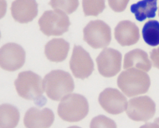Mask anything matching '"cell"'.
<instances>
[{"mask_svg": "<svg viewBox=\"0 0 159 128\" xmlns=\"http://www.w3.org/2000/svg\"><path fill=\"white\" fill-rule=\"evenodd\" d=\"M14 85L20 97L34 101L39 107L46 104L47 100L43 96V81L39 75L30 71L20 72L15 80Z\"/></svg>", "mask_w": 159, "mask_h": 128, "instance_id": "cell-1", "label": "cell"}, {"mask_svg": "<svg viewBox=\"0 0 159 128\" xmlns=\"http://www.w3.org/2000/svg\"><path fill=\"white\" fill-rule=\"evenodd\" d=\"M43 89L52 100L59 101L74 90V81L70 74L63 70L51 71L43 81Z\"/></svg>", "mask_w": 159, "mask_h": 128, "instance_id": "cell-2", "label": "cell"}, {"mask_svg": "<svg viewBox=\"0 0 159 128\" xmlns=\"http://www.w3.org/2000/svg\"><path fill=\"white\" fill-rule=\"evenodd\" d=\"M117 85L124 94L131 97L146 93L150 87V80L143 71L132 68L121 72L118 77Z\"/></svg>", "mask_w": 159, "mask_h": 128, "instance_id": "cell-3", "label": "cell"}, {"mask_svg": "<svg viewBox=\"0 0 159 128\" xmlns=\"http://www.w3.org/2000/svg\"><path fill=\"white\" fill-rule=\"evenodd\" d=\"M58 105V114L65 121L75 122L88 115L89 104L84 96L78 93L69 94L63 98Z\"/></svg>", "mask_w": 159, "mask_h": 128, "instance_id": "cell-4", "label": "cell"}, {"mask_svg": "<svg viewBox=\"0 0 159 128\" xmlns=\"http://www.w3.org/2000/svg\"><path fill=\"white\" fill-rule=\"evenodd\" d=\"M40 31L47 36H60L69 30V18L64 12L46 11L38 21Z\"/></svg>", "mask_w": 159, "mask_h": 128, "instance_id": "cell-5", "label": "cell"}, {"mask_svg": "<svg viewBox=\"0 0 159 128\" xmlns=\"http://www.w3.org/2000/svg\"><path fill=\"white\" fill-rule=\"evenodd\" d=\"M83 39L94 49L104 48L111 40V29L102 21H91L83 29Z\"/></svg>", "mask_w": 159, "mask_h": 128, "instance_id": "cell-6", "label": "cell"}, {"mask_svg": "<svg viewBox=\"0 0 159 128\" xmlns=\"http://www.w3.org/2000/svg\"><path fill=\"white\" fill-rule=\"evenodd\" d=\"M25 58V52L22 46L15 43H8L0 50V66L5 71L13 72L23 66Z\"/></svg>", "mask_w": 159, "mask_h": 128, "instance_id": "cell-7", "label": "cell"}, {"mask_svg": "<svg viewBox=\"0 0 159 128\" xmlns=\"http://www.w3.org/2000/svg\"><path fill=\"white\" fill-rule=\"evenodd\" d=\"M155 111L156 105L153 101L148 96H141L129 101L126 113L133 120L146 122L153 118Z\"/></svg>", "mask_w": 159, "mask_h": 128, "instance_id": "cell-8", "label": "cell"}, {"mask_svg": "<svg viewBox=\"0 0 159 128\" xmlns=\"http://www.w3.org/2000/svg\"><path fill=\"white\" fill-rule=\"evenodd\" d=\"M70 67L76 78H88L94 70V64L89 53L79 45H75Z\"/></svg>", "mask_w": 159, "mask_h": 128, "instance_id": "cell-9", "label": "cell"}, {"mask_svg": "<svg viewBox=\"0 0 159 128\" xmlns=\"http://www.w3.org/2000/svg\"><path fill=\"white\" fill-rule=\"evenodd\" d=\"M122 55L118 50L107 48L97 57L98 71L104 77H114L121 69Z\"/></svg>", "mask_w": 159, "mask_h": 128, "instance_id": "cell-10", "label": "cell"}, {"mask_svg": "<svg viewBox=\"0 0 159 128\" xmlns=\"http://www.w3.org/2000/svg\"><path fill=\"white\" fill-rule=\"evenodd\" d=\"M98 100L102 108L109 114H120L127 108L126 98L116 89H106L99 94Z\"/></svg>", "mask_w": 159, "mask_h": 128, "instance_id": "cell-11", "label": "cell"}, {"mask_svg": "<svg viewBox=\"0 0 159 128\" xmlns=\"http://www.w3.org/2000/svg\"><path fill=\"white\" fill-rule=\"evenodd\" d=\"M38 6L36 0H15L11 5V14L16 21L26 24L37 16Z\"/></svg>", "mask_w": 159, "mask_h": 128, "instance_id": "cell-12", "label": "cell"}, {"mask_svg": "<svg viewBox=\"0 0 159 128\" xmlns=\"http://www.w3.org/2000/svg\"><path fill=\"white\" fill-rule=\"evenodd\" d=\"M54 119V113L49 108L39 109L32 107L25 114L24 124L27 128H49Z\"/></svg>", "mask_w": 159, "mask_h": 128, "instance_id": "cell-13", "label": "cell"}, {"mask_svg": "<svg viewBox=\"0 0 159 128\" xmlns=\"http://www.w3.org/2000/svg\"><path fill=\"white\" fill-rule=\"evenodd\" d=\"M114 36L122 46H128L136 43L140 39L138 27L129 20L119 22L114 29Z\"/></svg>", "mask_w": 159, "mask_h": 128, "instance_id": "cell-14", "label": "cell"}, {"mask_svg": "<svg viewBox=\"0 0 159 128\" xmlns=\"http://www.w3.org/2000/svg\"><path fill=\"white\" fill-rule=\"evenodd\" d=\"M70 49V44L62 38L53 39L45 46L46 57L52 62H62L66 59Z\"/></svg>", "mask_w": 159, "mask_h": 128, "instance_id": "cell-15", "label": "cell"}, {"mask_svg": "<svg viewBox=\"0 0 159 128\" xmlns=\"http://www.w3.org/2000/svg\"><path fill=\"white\" fill-rule=\"evenodd\" d=\"M152 67L147 53L143 50L136 49L127 53L124 56V68H134L148 72Z\"/></svg>", "mask_w": 159, "mask_h": 128, "instance_id": "cell-16", "label": "cell"}, {"mask_svg": "<svg viewBox=\"0 0 159 128\" xmlns=\"http://www.w3.org/2000/svg\"><path fill=\"white\" fill-rule=\"evenodd\" d=\"M157 0H142L132 4L130 11L135 14V19L143 22L147 18H153L156 16Z\"/></svg>", "mask_w": 159, "mask_h": 128, "instance_id": "cell-17", "label": "cell"}, {"mask_svg": "<svg viewBox=\"0 0 159 128\" xmlns=\"http://www.w3.org/2000/svg\"><path fill=\"white\" fill-rule=\"evenodd\" d=\"M20 118V112L16 107L8 103L1 105L0 107V128L16 127Z\"/></svg>", "mask_w": 159, "mask_h": 128, "instance_id": "cell-18", "label": "cell"}, {"mask_svg": "<svg viewBox=\"0 0 159 128\" xmlns=\"http://www.w3.org/2000/svg\"><path fill=\"white\" fill-rule=\"evenodd\" d=\"M143 38L148 45L155 47L159 45V22L150 20L143 27Z\"/></svg>", "mask_w": 159, "mask_h": 128, "instance_id": "cell-19", "label": "cell"}, {"mask_svg": "<svg viewBox=\"0 0 159 128\" xmlns=\"http://www.w3.org/2000/svg\"><path fill=\"white\" fill-rule=\"evenodd\" d=\"M84 16H97L105 8V0H83Z\"/></svg>", "mask_w": 159, "mask_h": 128, "instance_id": "cell-20", "label": "cell"}, {"mask_svg": "<svg viewBox=\"0 0 159 128\" xmlns=\"http://www.w3.org/2000/svg\"><path fill=\"white\" fill-rule=\"evenodd\" d=\"M53 9L68 14L75 11L79 6L78 0H51L49 3Z\"/></svg>", "mask_w": 159, "mask_h": 128, "instance_id": "cell-21", "label": "cell"}, {"mask_svg": "<svg viewBox=\"0 0 159 128\" xmlns=\"http://www.w3.org/2000/svg\"><path fill=\"white\" fill-rule=\"evenodd\" d=\"M116 126L114 121L103 115H99L92 119L91 128H115Z\"/></svg>", "mask_w": 159, "mask_h": 128, "instance_id": "cell-22", "label": "cell"}, {"mask_svg": "<svg viewBox=\"0 0 159 128\" xmlns=\"http://www.w3.org/2000/svg\"><path fill=\"white\" fill-rule=\"evenodd\" d=\"M109 6L114 12L124 11L130 0H108Z\"/></svg>", "mask_w": 159, "mask_h": 128, "instance_id": "cell-23", "label": "cell"}, {"mask_svg": "<svg viewBox=\"0 0 159 128\" xmlns=\"http://www.w3.org/2000/svg\"><path fill=\"white\" fill-rule=\"evenodd\" d=\"M150 57L154 67L159 69V47L150 52Z\"/></svg>", "mask_w": 159, "mask_h": 128, "instance_id": "cell-24", "label": "cell"}, {"mask_svg": "<svg viewBox=\"0 0 159 128\" xmlns=\"http://www.w3.org/2000/svg\"><path fill=\"white\" fill-rule=\"evenodd\" d=\"M150 126H151V127L159 128V118L155 119L154 123Z\"/></svg>", "mask_w": 159, "mask_h": 128, "instance_id": "cell-25", "label": "cell"}, {"mask_svg": "<svg viewBox=\"0 0 159 128\" xmlns=\"http://www.w3.org/2000/svg\"></svg>", "mask_w": 159, "mask_h": 128, "instance_id": "cell-26", "label": "cell"}]
</instances>
